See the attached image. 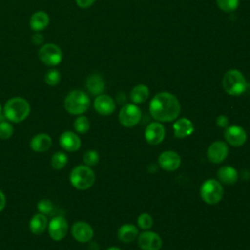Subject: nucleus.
<instances>
[{"label": "nucleus", "mask_w": 250, "mask_h": 250, "mask_svg": "<svg viewBox=\"0 0 250 250\" xmlns=\"http://www.w3.org/2000/svg\"><path fill=\"white\" fill-rule=\"evenodd\" d=\"M150 115L159 122L174 121L181 112L179 100L172 93L160 92L149 103Z\"/></svg>", "instance_id": "obj_1"}, {"label": "nucleus", "mask_w": 250, "mask_h": 250, "mask_svg": "<svg viewBox=\"0 0 250 250\" xmlns=\"http://www.w3.org/2000/svg\"><path fill=\"white\" fill-rule=\"evenodd\" d=\"M30 112L29 103L21 97H14L8 100L4 105V116L11 122L23 121Z\"/></svg>", "instance_id": "obj_2"}, {"label": "nucleus", "mask_w": 250, "mask_h": 250, "mask_svg": "<svg viewBox=\"0 0 250 250\" xmlns=\"http://www.w3.org/2000/svg\"><path fill=\"white\" fill-rule=\"evenodd\" d=\"M222 86L227 94L240 96L246 91L248 83L241 71L238 69H229L223 76Z\"/></svg>", "instance_id": "obj_3"}, {"label": "nucleus", "mask_w": 250, "mask_h": 250, "mask_svg": "<svg viewBox=\"0 0 250 250\" xmlns=\"http://www.w3.org/2000/svg\"><path fill=\"white\" fill-rule=\"evenodd\" d=\"M90 106L89 96L81 90L70 91L64 99V108L72 115H81Z\"/></svg>", "instance_id": "obj_4"}, {"label": "nucleus", "mask_w": 250, "mask_h": 250, "mask_svg": "<svg viewBox=\"0 0 250 250\" xmlns=\"http://www.w3.org/2000/svg\"><path fill=\"white\" fill-rule=\"evenodd\" d=\"M69 181L75 188L85 190L94 185L95 173L87 165H78L71 170Z\"/></svg>", "instance_id": "obj_5"}, {"label": "nucleus", "mask_w": 250, "mask_h": 250, "mask_svg": "<svg viewBox=\"0 0 250 250\" xmlns=\"http://www.w3.org/2000/svg\"><path fill=\"white\" fill-rule=\"evenodd\" d=\"M200 196L207 204L218 203L224 195V188L220 182L214 179H209L203 182L200 187Z\"/></svg>", "instance_id": "obj_6"}, {"label": "nucleus", "mask_w": 250, "mask_h": 250, "mask_svg": "<svg viewBox=\"0 0 250 250\" xmlns=\"http://www.w3.org/2000/svg\"><path fill=\"white\" fill-rule=\"evenodd\" d=\"M38 58L45 65L57 66L62 62L63 54L58 45L54 43H47L40 47L38 51Z\"/></svg>", "instance_id": "obj_7"}, {"label": "nucleus", "mask_w": 250, "mask_h": 250, "mask_svg": "<svg viewBox=\"0 0 250 250\" xmlns=\"http://www.w3.org/2000/svg\"><path fill=\"white\" fill-rule=\"evenodd\" d=\"M142 117V112L139 106L135 104H126L122 106L118 114V120L125 127H133L137 125Z\"/></svg>", "instance_id": "obj_8"}, {"label": "nucleus", "mask_w": 250, "mask_h": 250, "mask_svg": "<svg viewBox=\"0 0 250 250\" xmlns=\"http://www.w3.org/2000/svg\"><path fill=\"white\" fill-rule=\"evenodd\" d=\"M68 230V224L62 216H55L48 223V232L55 241L62 240Z\"/></svg>", "instance_id": "obj_9"}, {"label": "nucleus", "mask_w": 250, "mask_h": 250, "mask_svg": "<svg viewBox=\"0 0 250 250\" xmlns=\"http://www.w3.org/2000/svg\"><path fill=\"white\" fill-rule=\"evenodd\" d=\"M138 245L142 250H160L162 239L156 232L145 230L138 237Z\"/></svg>", "instance_id": "obj_10"}, {"label": "nucleus", "mask_w": 250, "mask_h": 250, "mask_svg": "<svg viewBox=\"0 0 250 250\" xmlns=\"http://www.w3.org/2000/svg\"><path fill=\"white\" fill-rule=\"evenodd\" d=\"M229 154V146L225 142L216 141L212 143L207 150L208 159L215 164L223 162Z\"/></svg>", "instance_id": "obj_11"}, {"label": "nucleus", "mask_w": 250, "mask_h": 250, "mask_svg": "<svg viewBox=\"0 0 250 250\" xmlns=\"http://www.w3.org/2000/svg\"><path fill=\"white\" fill-rule=\"evenodd\" d=\"M225 139L232 146H241L247 139L246 131L237 125H231L225 130Z\"/></svg>", "instance_id": "obj_12"}, {"label": "nucleus", "mask_w": 250, "mask_h": 250, "mask_svg": "<svg viewBox=\"0 0 250 250\" xmlns=\"http://www.w3.org/2000/svg\"><path fill=\"white\" fill-rule=\"evenodd\" d=\"M71 233L73 238L78 242H88L93 238L94 230L92 227L86 222H75L71 227Z\"/></svg>", "instance_id": "obj_13"}, {"label": "nucleus", "mask_w": 250, "mask_h": 250, "mask_svg": "<svg viewBox=\"0 0 250 250\" xmlns=\"http://www.w3.org/2000/svg\"><path fill=\"white\" fill-rule=\"evenodd\" d=\"M165 137L164 126L160 122L149 123L145 130V138L146 142L152 146L160 144Z\"/></svg>", "instance_id": "obj_14"}, {"label": "nucleus", "mask_w": 250, "mask_h": 250, "mask_svg": "<svg viewBox=\"0 0 250 250\" xmlns=\"http://www.w3.org/2000/svg\"><path fill=\"white\" fill-rule=\"evenodd\" d=\"M158 164L165 171H175L181 165V157L176 151L166 150L158 156Z\"/></svg>", "instance_id": "obj_15"}, {"label": "nucleus", "mask_w": 250, "mask_h": 250, "mask_svg": "<svg viewBox=\"0 0 250 250\" xmlns=\"http://www.w3.org/2000/svg\"><path fill=\"white\" fill-rule=\"evenodd\" d=\"M94 108L101 115H110L115 110V102L110 96L101 94L94 101Z\"/></svg>", "instance_id": "obj_16"}, {"label": "nucleus", "mask_w": 250, "mask_h": 250, "mask_svg": "<svg viewBox=\"0 0 250 250\" xmlns=\"http://www.w3.org/2000/svg\"><path fill=\"white\" fill-rule=\"evenodd\" d=\"M85 86L90 94L94 96H99L104 93L105 89V82L101 74L92 73L86 78Z\"/></svg>", "instance_id": "obj_17"}, {"label": "nucleus", "mask_w": 250, "mask_h": 250, "mask_svg": "<svg viewBox=\"0 0 250 250\" xmlns=\"http://www.w3.org/2000/svg\"><path fill=\"white\" fill-rule=\"evenodd\" d=\"M60 146L70 152L76 151L80 148L81 146V141L80 138L73 132L71 131H65L63 132L61 137H60Z\"/></svg>", "instance_id": "obj_18"}, {"label": "nucleus", "mask_w": 250, "mask_h": 250, "mask_svg": "<svg viewBox=\"0 0 250 250\" xmlns=\"http://www.w3.org/2000/svg\"><path fill=\"white\" fill-rule=\"evenodd\" d=\"M50 23L49 15L44 11H37L30 17L29 26L34 32H41Z\"/></svg>", "instance_id": "obj_19"}, {"label": "nucleus", "mask_w": 250, "mask_h": 250, "mask_svg": "<svg viewBox=\"0 0 250 250\" xmlns=\"http://www.w3.org/2000/svg\"><path fill=\"white\" fill-rule=\"evenodd\" d=\"M173 129H174L175 137L179 139H184L192 134L194 127L192 122L188 118L183 117L174 123Z\"/></svg>", "instance_id": "obj_20"}, {"label": "nucleus", "mask_w": 250, "mask_h": 250, "mask_svg": "<svg viewBox=\"0 0 250 250\" xmlns=\"http://www.w3.org/2000/svg\"><path fill=\"white\" fill-rule=\"evenodd\" d=\"M52 146V139L49 135L41 133L35 135L30 141V147L35 152H44Z\"/></svg>", "instance_id": "obj_21"}, {"label": "nucleus", "mask_w": 250, "mask_h": 250, "mask_svg": "<svg viewBox=\"0 0 250 250\" xmlns=\"http://www.w3.org/2000/svg\"><path fill=\"white\" fill-rule=\"evenodd\" d=\"M217 176L220 182L226 185H233L238 180V173L236 169L228 165L220 167L217 172Z\"/></svg>", "instance_id": "obj_22"}, {"label": "nucleus", "mask_w": 250, "mask_h": 250, "mask_svg": "<svg viewBox=\"0 0 250 250\" xmlns=\"http://www.w3.org/2000/svg\"><path fill=\"white\" fill-rule=\"evenodd\" d=\"M48 228L47 216L41 213L35 214L29 221V229L33 234H41Z\"/></svg>", "instance_id": "obj_23"}, {"label": "nucleus", "mask_w": 250, "mask_h": 250, "mask_svg": "<svg viewBox=\"0 0 250 250\" xmlns=\"http://www.w3.org/2000/svg\"><path fill=\"white\" fill-rule=\"evenodd\" d=\"M117 236L119 240L128 243L135 240L138 236V229L135 225L125 224L122 225L117 231Z\"/></svg>", "instance_id": "obj_24"}, {"label": "nucleus", "mask_w": 250, "mask_h": 250, "mask_svg": "<svg viewBox=\"0 0 250 250\" xmlns=\"http://www.w3.org/2000/svg\"><path fill=\"white\" fill-rule=\"evenodd\" d=\"M149 96V89L145 84L136 85L130 93V99L134 104H142L147 100Z\"/></svg>", "instance_id": "obj_25"}, {"label": "nucleus", "mask_w": 250, "mask_h": 250, "mask_svg": "<svg viewBox=\"0 0 250 250\" xmlns=\"http://www.w3.org/2000/svg\"><path fill=\"white\" fill-rule=\"evenodd\" d=\"M67 163V155L64 152L58 151L52 155L51 165L55 170L62 169Z\"/></svg>", "instance_id": "obj_26"}, {"label": "nucleus", "mask_w": 250, "mask_h": 250, "mask_svg": "<svg viewBox=\"0 0 250 250\" xmlns=\"http://www.w3.org/2000/svg\"><path fill=\"white\" fill-rule=\"evenodd\" d=\"M62 75L58 69L51 68L44 75V81L49 86H57L61 81Z\"/></svg>", "instance_id": "obj_27"}, {"label": "nucleus", "mask_w": 250, "mask_h": 250, "mask_svg": "<svg viewBox=\"0 0 250 250\" xmlns=\"http://www.w3.org/2000/svg\"><path fill=\"white\" fill-rule=\"evenodd\" d=\"M216 3L219 9L226 13H231L239 6V0H216Z\"/></svg>", "instance_id": "obj_28"}, {"label": "nucleus", "mask_w": 250, "mask_h": 250, "mask_svg": "<svg viewBox=\"0 0 250 250\" xmlns=\"http://www.w3.org/2000/svg\"><path fill=\"white\" fill-rule=\"evenodd\" d=\"M73 126H74V129L76 132H78L80 134H84V133L88 132V130L90 129V122L86 116L79 115L75 119Z\"/></svg>", "instance_id": "obj_29"}, {"label": "nucleus", "mask_w": 250, "mask_h": 250, "mask_svg": "<svg viewBox=\"0 0 250 250\" xmlns=\"http://www.w3.org/2000/svg\"><path fill=\"white\" fill-rule=\"evenodd\" d=\"M137 224L142 229H149L153 225V219L148 213H142L137 219Z\"/></svg>", "instance_id": "obj_30"}, {"label": "nucleus", "mask_w": 250, "mask_h": 250, "mask_svg": "<svg viewBox=\"0 0 250 250\" xmlns=\"http://www.w3.org/2000/svg\"><path fill=\"white\" fill-rule=\"evenodd\" d=\"M100 160V155L98 153L97 150L91 149L85 152V154L83 155V161L85 163V165L87 166H95L96 164H98Z\"/></svg>", "instance_id": "obj_31"}, {"label": "nucleus", "mask_w": 250, "mask_h": 250, "mask_svg": "<svg viewBox=\"0 0 250 250\" xmlns=\"http://www.w3.org/2000/svg\"><path fill=\"white\" fill-rule=\"evenodd\" d=\"M14 133L13 126L6 120L0 121V139L8 140Z\"/></svg>", "instance_id": "obj_32"}, {"label": "nucleus", "mask_w": 250, "mask_h": 250, "mask_svg": "<svg viewBox=\"0 0 250 250\" xmlns=\"http://www.w3.org/2000/svg\"><path fill=\"white\" fill-rule=\"evenodd\" d=\"M37 210L44 215H50L54 211V205L49 199H41L37 203Z\"/></svg>", "instance_id": "obj_33"}, {"label": "nucleus", "mask_w": 250, "mask_h": 250, "mask_svg": "<svg viewBox=\"0 0 250 250\" xmlns=\"http://www.w3.org/2000/svg\"><path fill=\"white\" fill-rule=\"evenodd\" d=\"M96 0H75L76 5L81 9H87L91 7Z\"/></svg>", "instance_id": "obj_34"}, {"label": "nucleus", "mask_w": 250, "mask_h": 250, "mask_svg": "<svg viewBox=\"0 0 250 250\" xmlns=\"http://www.w3.org/2000/svg\"><path fill=\"white\" fill-rule=\"evenodd\" d=\"M216 123H217V125L219 126V127H221V128H227L228 127V125H229V119H228V117L226 116V115H219L218 117H217V120H216Z\"/></svg>", "instance_id": "obj_35"}, {"label": "nucleus", "mask_w": 250, "mask_h": 250, "mask_svg": "<svg viewBox=\"0 0 250 250\" xmlns=\"http://www.w3.org/2000/svg\"><path fill=\"white\" fill-rule=\"evenodd\" d=\"M31 41L34 45H42L44 41V36L41 32H34V34L31 37Z\"/></svg>", "instance_id": "obj_36"}, {"label": "nucleus", "mask_w": 250, "mask_h": 250, "mask_svg": "<svg viewBox=\"0 0 250 250\" xmlns=\"http://www.w3.org/2000/svg\"><path fill=\"white\" fill-rule=\"evenodd\" d=\"M6 205V197H5V194L0 190V212L4 209Z\"/></svg>", "instance_id": "obj_37"}, {"label": "nucleus", "mask_w": 250, "mask_h": 250, "mask_svg": "<svg viewBox=\"0 0 250 250\" xmlns=\"http://www.w3.org/2000/svg\"><path fill=\"white\" fill-rule=\"evenodd\" d=\"M106 250H121V249H120V248H118V247H114V246H113V247H109V248H107Z\"/></svg>", "instance_id": "obj_38"}, {"label": "nucleus", "mask_w": 250, "mask_h": 250, "mask_svg": "<svg viewBox=\"0 0 250 250\" xmlns=\"http://www.w3.org/2000/svg\"><path fill=\"white\" fill-rule=\"evenodd\" d=\"M1 110H2V108H1V104H0V115H1Z\"/></svg>", "instance_id": "obj_39"}]
</instances>
